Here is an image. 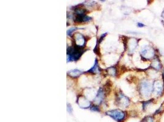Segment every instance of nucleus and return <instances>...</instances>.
I'll return each mask as SVG.
<instances>
[{"label":"nucleus","mask_w":164,"mask_h":122,"mask_svg":"<svg viewBox=\"0 0 164 122\" xmlns=\"http://www.w3.org/2000/svg\"><path fill=\"white\" fill-rule=\"evenodd\" d=\"M86 50H84V48L78 47L75 45L73 44L71 47H69L67 48V62H77Z\"/></svg>","instance_id":"f257e3e1"},{"label":"nucleus","mask_w":164,"mask_h":122,"mask_svg":"<svg viewBox=\"0 0 164 122\" xmlns=\"http://www.w3.org/2000/svg\"><path fill=\"white\" fill-rule=\"evenodd\" d=\"M138 91L140 95L143 98H149L153 92L152 83L147 79H142L139 84Z\"/></svg>","instance_id":"f03ea898"},{"label":"nucleus","mask_w":164,"mask_h":122,"mask_svg":"<svg viewBox=\"0 0 164 122\" xmlns=\"http://www.w3.org/2000/svg\"><path fill=\"white\" fill-rule=\"evenodd\" d=\"M106 115L109 116L111 118L117 122H122L125 120L127 113L126 112L120 109H113L106 112Z\"/></svg>","instance_id":"7ed1b4c3"},{"label":"nucleus","mask_w":164,"mask_h":122,"mask_svg":"<svg viewBox=\"0 0 164 122\" xmlns=\"http://www.w3.org/2000/svg\"><path fill=\"white\" fill-rule=\"evenodd\" d=\"M115 103L116 106L120 107L121 108H128L130 104V100L121 91H119L116 96Z\"/></svg>","instance_id":"20e7f679"},{"label":"nucleus","mask_w":164,"mask_h":122,"mask_svg":"<svg viewBox=\"0 0 164 122\" xmlns=\"http://www.w3.org/2000/svg\"><path fill=\"white\" fill-rule=\"evenodd\" d=\"M140 56L145 60H153L155 57V51L151 46H145L141 50Z\"/></svg>","instance_id":"39448f33"},{"label":"nucleus","mask_w":164,"mask_h":122,"mask_svg":"<svg viewBox=\"0 0 164 122\" xmlns=\"http://www.w3.org/2000/svg\"><path fill=\"white\" fill-rule=\"evenodd\" d=\"M153 85V93L155 96H162L164 94V86L163 81L157 79L152 82Z\"/></svg>","instance_id":"423d86ee"},{"label":"nucleus","mask_w":164,"mask_h":122,"mask_svg":"<svg viewBox=\"0 0 164 122\" xmlns=\"http://www.w3.org/2000/svg\"><path fill=\"white\" fill-rule=\"evenodd\" d=\"M87 43V39L84 35L81 33H76L74 34L73 37V44L80 48H84Z\"/></svg>","instance_id":"0eeeda50"},{"label":"nucleus","mask_w":164,"mask_h":122,"mask_svg":"<svg viewBox=\"0 0 164 122\" xmlns=\"http://www.w3.org/2000/svg\"><path fill=\"white\" fill-rule=\"evenodd\" d=\"M77 103L81 108L88 109L91 108V104L90 101L83 95H79L77 99Z\"/></svg>","instance_id":"6e6552de"},{"label":"nucleus","mask_w":164,"mask_h":122,"mask_svg":"<svg viewBox=\"0 0 164 122\" xmlns=\"http://www.w3.org/2000/svg\"><path fill=\"white\" fill-rule=\"evenodd\" d=\"M105 96H106V94H105V90H104V89L103 88L100 87L99 89V90L97 92V94H96L95 97L94 98L93 100L96 104H100L103 101Z\"/></svg>","instance_id":"1a4fd4ad"},{"label":"nucleus","mask_w":164,"mask_h":122,"mask_svg":"<svg viewBox=\"0 0 164 122\" xmlns=\"http://www.w3.org/2000/svg\"><path fill=\"white\" fill-rule=\"evenodd\" d=\"M92 20V17L87 16V15H74L73 17V21L78 23L84 22H89Z\"/></svg>","instance_id":"9d476101"},{"label":"nucleus","mask_w":164,"mask_h":122,"mask_svg":"<svg viewBox=\"0 0 164 122\" xmlns=\"http://www.w3.org/2000/svg\"><path fill=\"white\" fill-rule=\"evenodd\" d=\"M138 40L135 38H130L129 42L127 43V48L130 52H133L138 47Z\"/></svg>","instance_id":"9b49d317"},{"label":"nucleus","mask_w":164,"mask_h":122,"mask_svg":"<svg viewBox=\"0 0 164 122\" xmlns=\"http://www.w3.org/2000/svg\"><path fill=\"white\" fill-rule=\"evenodd\" d=\"M151 67L154 70L156 71L160 70L162 68V64L160 62V60L158 57H155L152 61Z\"/></svg>","instance_id":"f8f14e48"},{"label":"nucleus","mask_w":164,"mask_h":122,"mask_svg":"<svg viewBox=\"0 0 164 122\" xmlns=\"http://www.w3.org/2000/svg\"><path fill=\"white\" fill-rule=\"evenodd\" d=\"M87 73H92V74H95V73H100V68H99V62L97 61V59H95V63L93 65V67L91 68L90 70H88Z\"/></svg>","instance_id":"ddd939ff"},{"label":"nucleus","mask_w":164,"mask_h":122,"mask_svg":"<svg viewBox=\"0 0 164 122\" xmlns=\"http://www.w3.org/2000/svg\"><path fill=\"white\" fill-rule=\"evenodd\" d=\"M83 73L84 72L83 71H81L80 70L74 69V70H70L68 73H67V74H68V75H69L72 78H77V77H78V76H79L80 75L83 74Z\"/></svg>","instance_id":"4468645a"},{"label":"nucleus","mask_w":164,"mask_h":122,"mask_svg":"<svg viewBox=\"0 0 164 122\" xmlns=\"http://www.w3.org/2000/svg\"><path fill=\"white\" fill-rule=\"evenodd\" d=\"M154 101V99L152 98V99H150V100H148L147 101H143L142 102H141V103H142V109H143V111H146V109L148 108V106H150V104H151L153 103Z\"/></svg>","instance_id":"2eb2a0df"},{"label":"nucleus","mask_w":164,"mask_h":122,"mask_svg":"<svg viewBox=\"0 0 164 122\" xmlns=\"http://www.w3.org/2000/svg\"><path fill=\"white\" fill-rule=\"evenodd\" d=\"M107 73L108 74L112 76H116L117 73V69L115 67H109L107 69Z\"/></svg>","instance_id":"dca6fc26"},{"label":"nucleus","mask_w":164,"mask_h":122,"mask_svg":"<svg viewBox=\"0 0 164 122\" xmlns=\"http://www.w3.org/2000/svg\"><path fill=\"white\" fill-rule=\"evenodd\" d=\"M155 120H154V116H146L142 120H141V122H154Z\"/></svg>","instance_id":"f3484780"},{"label":"nucleus","mask_w":164,"mask_h":122,"mask_svg":"<svg viewBox=\"0 0 164 122\" xmlns=\"http://www.w3.org/2000/svg\"><path fill=\"white\" fill-rule=\"evenodd\" d=\"M77 29H78V28H76V27H71V28H69L68 30H67V33H66L67 35H68V36H71L72 34L74 32H75Z\"/></svg>","instance_id":"a211bd4d"},{"label":"nucleus","mask_w":164,"mask_h":122,"mask_svg":"<svg viewBox=\"0 0 164 122\" xmlns=\"http://www.w3.org/2000/svg\"><path fill=\"white\" fill-rule=\"evenodd\" d=\"M90 109L92 111H94V112H100V109H99V107L97 104H92Z\"/></svg>","instance_id":"6ab92c4d"},{"label":"nucleus","mask_w":164,"mask_h":122,"mask_svg":"<svg viewBox=\"0 0 164 122\" xmlns=\"http://www.w3.org/2000/svg\"><path fill=\"white\" fill-rule=\"evenodd\" d=\"M107 34H108L107 33H104V34H102L100 35V38H99V39L98 41H97V43H98L99 44H100V43L103 40V39H105V37L106 36Z\"/></svg>","instance_id":"aec40b11"},{"label":"nucleus","mask_w":164,"mask_h":122,"mask_svg":"<svg viewBox=\"0 0 164 122\" xmlns=\"http://www.w3.org/2000/svg\"><path fill=\"white\" fill-rule=\"evenodd\" d=\"M67 111L69 113H71L73 112V108L70 104H67Z\"/></svg>","instance_id":"412c9836"},{"label":"nucleus","mask_w":164,"mask_h":122,"mask_svg":"<svg viewBox=\"0 0 164 122\" xmlns=\"http://www.w3.org/2000/svg\"><path fill=\"white\" fill-rule=\"evenodd\" d=\"M137 26L138 28H143L145 26V25L144 23H141V22H138L137 23Z\"/></svg>","instance_id":"4be33fe9"},{"label":"nucleus","mask_w":164,"mask_h":122,"mask_svg":"<svg viewBox=\"0 0 164 122\" xmlns=\"http://www.w3.org/2000/svg\"><path fill=\"white\" fill-rule=\"evenodd\" d=\"M162 17L164 19V9H163V12L162 13Z\"/></svg>","instance_id":"5701e85b"}]
</instances>
